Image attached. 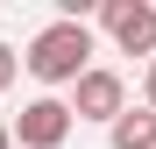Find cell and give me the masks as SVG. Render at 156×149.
Masks as SVG:
<instances>
[{
    "label": "cell",
    "mask_w": 156,
    "mask_h": 149,
    "mask_svg": "<svg viewBox=\"0 0 156 149\" xmlns=\"http://www.w3.org/2000/svg\"><path fill=\"white\" fill-rule=\"evenodd\" d=\"M14 78H21V57H14V50H7V43H0V92H7Z\"/></svg>",
    "instance_id": "obj_6"
},
{
    "label": "cell",
    "mask_w": 156,
    "mask_h": 149,
    "mask_svg": "<svg viewBox=\"0 0 156 149\" xmlns=\"http://www.w3.org/2000/svg\"><path fill=\"white\" fill-rule=\"evenodd\" d=\"M99 21H107V36L128 50V57H149L156 64V7L149 0H107Z\"/></svg>",
    "instance_id": "obj_4"
},
{
    "label": "cell",
    "mask_w": 156,
    "mask_h": 149,
    "mask_svg": "<svg viewBox=\"0 0 156 149\" xmlns=\"http://www.w3.org/2000/svg\"><path fill=\"white\" fill-rule=\"evenodd\" d=\"M114 149H156V107H128L114 128H107Z\"/></svg>",
    "instance_id": "obj_5"
},
{
    "label": "cell",
    "mask_w": 156,
    "mask_h": 149,
    "mask_svg": "<svg viewBox=\"0 0 156 149\" xmlns=\"http://www.w3.org/2000/svg\"><path fill=\"white\" fill-rule=\"evenodd\" d=\"M0 128H7V121H0Z\"/></svg>",
    "instance_id": "obj_8"
},
{
    "label": "cell",
    "mask_w": 156,
    "mask_h": 149,
    "mask_svg": "<svg viewBox=\"0 0 156 149\" xmlns=\"http://www.w3.org/2000/svg\"><path fill=\"white\" fill-rule=\"evenodd\" d=\"M21 71H29L36 85H78L92 71V29L78 14L64 21H43V29L29 36V50H21Z\"/></svg>",
    "instance_id": "obj_1"
},
{
    "label": "cell",
    "mask_w": 156,
    "mask_h": 149,
    "mask_svg": "<svg viewBox=\"0 0 156 149\" xmlns=\"http://www.w3.org/2000/svg\"><path fill=\"white\" fill-rule=\"evenodd\" d=\"M142 107H156V64H142Z\"/></svg>",
    "instance_id": "obj_7"
},
{
    "label": "cell",
    "mask_w": 156,
    "mask_h": 149,
    "mask_svg": "<svg viewBox=\"0 0 156 149\" xmlns=\"http://www.w3.org/2000/svg\"><path fill=\"white\" fill-rule=\"evenodd\" d=\"M71 128H78V114H71V99H29V107L14 114V142L21 149H64L71 142Z\"/></svg>",
    "instance_id": "obj_3"
},
{
    "label": "cell",
    "mask_w": 156,
    "mask_h": 149,
    "mask_svg": "<svg viewBox=\"0 0 156 149\" xmlns=\"http://www.w3.org/2000/svg\"><path fill=\"white\" fill-rule=\"evenodd\" d=\"M71 114H78V121H107V128H114V121L128 114V78H121L114 64H92L85 78L71 85Z\"/></svg>",
    "instance_id": "obj_2"
}]
</instances>
